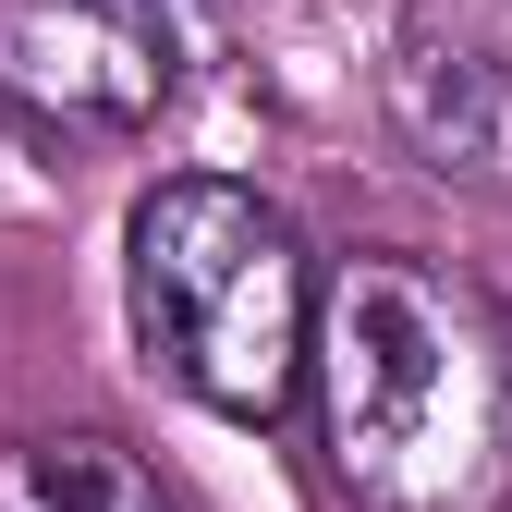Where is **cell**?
I'll use <instances>...</instances> for the list:
<instances>
[{"label":"cell","mask_w":512,"mask_h":512,"mask_svg":"<svg viewBox=\"0 0 512 512\" xmlns=\"http://www.w3.org/2000/svg\"><path fill=\"white\" fill-rule=\"evenodd\" d=\"M305 391L354 512H512V317L452 256H342L317 281Z\"/></svg>","instance_id":"cell-1"},{"label":"cell","mask_w":512,"mask_h":512,"mask_svg":"<svg viewBox=\"0 0 512 512\" xmlns=\"http://www.w3.org/2000/svg\"><path fill=\"white\" fill-rule=\"evenodd\" d=\"M122 269H135L147 354L208 415H244V427L293 415L305 330H317V256L256 183H220V171L147 183L135 232H122Z\"/></svg>","instance_id":"cell-2"},{"label":"cell","mask_w":512,"mask_h":512,"mask_svg":"<svg viewBox=\"0 0 512 512\" xmlns=\"http://www.w3.org/2000/svg\"><path fill=\"white\" fill-rule=\"evenodd\" d=\"M183 86V49L135 0H0V98L61 135H147Z\"/></svg>","instance_id":"cell-3"},{"label":"cell","mask_w":512,"mask_h":512,"mask_svg":"<svg viewBox=\"0 0 512 512\" xmlns=\"http://www.w3.org/2000/svg\"><path fill=\"white\" fill-rule=\"evenodd\" d=\"M391 135L464 183V196H512V61L488 37H452V25H403L391 49Z\"/></svg>","instance_id":"cell-4"},{"label":"cell","mask_w":512,"mask_h":512,"mask_svg":"<svg viewBox=\"0 0 512 512\" xmlns=\"http://www.w3.org/2000/svg\"><path fill=\"white\" fill-rule=\"evenodd\" d=\"M0 512H171V488L110 427H37L0 439Z\"/></svg>","instance_id":"cell-5"},{"label":"cell","mask_w":512,"mask_h":512,"mask_svg":"<svg viewBox=\"0 0 512 512\" xmlns=\"http://www.w3.org/2000/svg\"><path fill=\"white\" fill-rule=\"evenodd\" d=\"M135 13H159L183 61H208V49H220V25H232V0H135Z\"/></svg>","instance_id":"cell-6"}]
</instances>
